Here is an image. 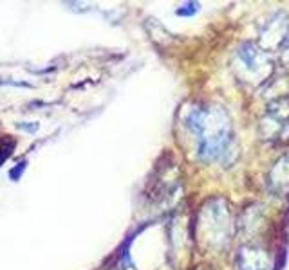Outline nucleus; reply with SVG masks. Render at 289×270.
Masks as SVG:
<instances>
[{
  "mask_svg": "<svg viewBox=\"0 0 289 270\" xmlns=\"http://www.w3.org/2000/svg\"><path fill=\"white\" fill-rule=\"evenodd\" d=\"M239 58L240 61L244 63V67L248 69L250 72H255V74H259L260 72L262 67H267L269 63H267L266 56L262 54V50H259L257 47H253L251 44H246L242 45L239 49Z\"/></svg>",
  "mask_w": 289,
  "mask_h": 270,
  "instance_id": "2",
  "label": "nucleus"
},
{
  "mask_svg": "<svg viewBox=\"0 0 289 270\" xmlns=\"http://www.w3.org/2000/svg\"><path fill=\"white\" fill-rule=\"evenodd\" d=\"M186 126L199 139L197 153L204 160L224 159L231 151L233 135L228 114L217 106L194 108L186 117Z\"/></svg>",
  "mask_w": 289,
  "mask_h": 270,
  "instance_id": "1",
  "label": "nucleus"
},
{
  "mask_svg": "<svg viewBox=\"0 0 289 270\" xmlns=\"http://www.w3.org/2000/svg\"><path fill=\"white\" fill-rule=\"evenodd\" d=\"M240 267L242 270H269V259L264 254V250L255 247L242 248L240 254Z\"/></svg>",
  "mask_w": 289,
  "mask_h": 270,
  "instance_id": "3",
  "label": "nucleus"
}]
</instances>
